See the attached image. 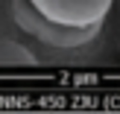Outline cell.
<instances>
[{
  "mask_svg": "<svg viewBox=\"0 0 120 114\" xmlns=\"http://www.w3.org/2000/svg\"><path fill=\"white\" fill-rule=\"evenodd\" d=\"M9 15L18 32H23L32 44L44 47V50H82L103 29V26H85V29L59 26V23L47 21L29 0H9Z\"/></svg>",
  "mask_w": 120,
  "mask_h": 114,
  "instance_id": "obj_1",
  "label": "cell"
},
{
  "mask_svg": "<svg viewBox=\"0 0 120 114\" xmlns=\"http://www.w3.org/2000/svg\"><path fill=\"white\" fill-rule=\"evenodd\" d=\"M29 3L59 26L85 29V26H103L114 0H29Z\"/></svg>",
  "mask_w": 120,
  "mask_h": 114,
  "instance_id": "obj_2",
  "label": "cell"
},
{
  "mask_svg": "<svg viewBox=\"0 0 120 114\" xmlns=\"http://www.w3.org/2000/svg\"><path fill=\"white\" fill-rule=\"evenodd\" d=\"M35 62H38V56L29 50V44L15 41V38H9V35L0 32V67H3V64H21V67H29V64H35Z\"/></svg>",
  "mask_w": 120,
  "mask_h": 114,
  "instance_id": "obj_3",
  "label": "cell"
}]
</instances>
